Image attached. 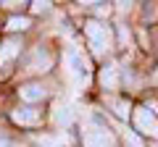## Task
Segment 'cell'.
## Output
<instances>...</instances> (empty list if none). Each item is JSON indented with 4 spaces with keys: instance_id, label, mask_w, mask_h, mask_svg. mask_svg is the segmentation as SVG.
I'll return each instance as SVG.
<instances>
[{
    "instance_id": "6",
    "label": "cell",
    "mask_w": 158,
    "mask_h": 147,
    "mask_svg": "<svg viewBox=\"0 0 158 147\" xmlns=\"http://www.w3.org/2000/svg\"><path fill=\"white\" fill-rule=\"evenodd\" d=\"M19 95L27 102H37V100H42V97H48V89L42 84H37V81H32V84H24L21 89H19Z\"/></svg>"
},
{
    "instance_id": "12",
    "label": "cell",
    "mask_w": 158,
    "mask_h": 147,
    "mask_svg": "<svg viewBox=\"0 0 158 147\" xmlns=\"http://www.w3.org/2000/svg\"><path fill=\"white\" fill-rule=\"evenodd\" d=\"M124 137H127V145H129V147H142V142L135 137V131H127Z\"/></svg>"
},
{
    "instance_id": "7",
    "label": "cell",
    "mask_w": 158,
    "mask_h": 147,
    "mask_svg": "<svg viewBox=\"0 0 158 147\" xmlns=\"http://www.w3.org/2000/svg\"><path fill=\"white\" fill-rule=\"evenodd\" d=\"M50 63H53L50 53L42 50V47H37V50L32 53V61H29V71H48Z\"/></svg>"
},
{
    "instance_id": "10",
    "label": "cell",
    "mask_w": 158,
    "mask_h": 147,
    "mask_svg": "<svg viewBox=\"0 0 158 147\" xmlns=\"http://www.w3.org/2000/svg\"><path fill=\"white\" fill-rule=\"evenodd\" d=\"M27 26H29V18H24V16H13V18H8V29H11V32H24Z\"/></svg>"
},
{
    "instance_id": "9",
    "label": "cell",
    "mask_w": 158,
    "mask_h": 147,
    "mask_svg": "<svg viewBox=\"0 0 158 147\" xmlns=\"http://www.w3.org/2000/svg\"><path fill=\"white\" fill-rule=\"evenodd\" d=\"M19 53H21V42H19V40H6V42H3V47H0V63L13 61Z\"/></svg>"
},
{
    "instance_id": "14",
    "label": "cell",
    "mask_w": 158,
    "mask_h": 147,
    "mask_svg": "<svg viewBox=\"0 0 158 147\" xmlns=\"http://www.w3.org/2000/svg\"><path fill=\"white\" fill-rule=\"evenodd\" d=\"M0 147H19L16 142H8V139H0Z\"/></svg>"
},
{
    "instance_id": "2",
    "label": "cell",
    "mask_w": 158,
    "mask_h": 147,
    "mask_svg": "<svg viewBox=\"0 0 158 147\" xmlns=\"http://www.w3.org/2000/svg\"><path fill=\"white\" fill-rule=\"evenodd\" d=\"M66 66H69V76H71L77 84L87 81V76H90V61H87L79 50L71 47V50L66 53Z\"/></svg>"
},
{
    "instance_id": "4",
    "label": "cell",
    "mask_w": 158,
    "mask_h": 147,
    "mask_svg": "<svg viewBox=\"0 0 158 147\" xmlns=\"http://www.w3.org/2000/svg\"><path fill=\"white\" fill-rule=\"evenodd\" d=\"M135 126H137V131L150 134V137L158 139V118H156V113H153L150 108H137L135 110Z\"/></svg>"
},
{
    "instance_id": "3",
    "label": "cell",
    "mask_w": 158,
    "mask_h": 147,
    "mask_svg": "<svg viewBox=\"0 0 158 147\" xmlns=\"http://www.w3.org/2000/svg\"><path fill=\"white\" fill-rule=\"evenodd\" d=\"M82 142H85V147H113V134L106 126L87 124L82 131Z\"/></svg>"
},
{
    "instance_id": "11",
    "label": "cell",
    "mask_w": 158,
    "mask_h": 147,
    "mask_svg": "<svg viewBox=\"0 0 158 147\" xmlns=\"http://www.w3.org/2000/svg\"><path fill=\"white\" fill-rule=\"evenodd\" d=\"M113 110H116V116H121V118H127V113H129V105H127L124 100H111Z\"/></svg>"
},
{
    "instance_id": "1",
    "label": "cell",
    "mask_w": 158,
    "mask_h": 147,
    "mask_svg": "<svg viewBox=\"0 0 158 147\" xmlns=\"http://www.w3.org/2000/svg\"><path fill=\"white\" fill-rule=\"evenodd\" d=\"M85 34L90 40V47L98 53V55H106L108 50L113 47V37H111V29L100 21H87L85 24Z\"/></svg>"
},
{
    "instance_id": "15",
    "label": "cell",
    "mask_w": 158,
    "mask_h": 147,
    "mask_svg": "<svg viewBox=\"0 0 158 147\" xmlns=\"http://www.w3.org/2000/svg\"><path fill=\"white\" fill-rule=\"evenodd\" d=\"M150 110H153V113H158V102H153V105H150Z\"/></svg>"
},
{
    "instance_id": "13",
    "label": "cell",
    "mask_w": 158,
    "mask_h": 147,
    "mask_svg": "<svg viewBox=\"0 0 158 147\" xmlns=\"http://www.w3.org/2000/svg\"><path fill=\"white\" fill-rule=\"evenodd\" d=\"M29 6H32L34 13H42V11H48V6H50V3H29Z\"/></svg>"
},
{
    "instance_id": "5",
    "label": "cell",
    "mask_w": 158,
    "mask_h": 147,
    "mask_svg": "<svg viewBox=\"0 0 158 147\" xmlns=\"http://www.w3.org/2000/svg\"><path fill=\"white\" fill-rule=\"evenodd\" d=\"M11 118L21 126H37L40 124V110H34V108H16L11 113Z\"/></svg>"
},
{
    "instance_id": "8",
    "label": "cell",
    "mask_w": 158,
    "mask_h": 147,
    "mask_svg": "<svg viewBox=\"0 0 158 147\" xmlns=\"http://www.w3.org/2000/svg\"><path fill=\"white\" fill-rule=\"evenodd\" d=\"M100 84H103V89H116L118 87V66L116 63H108L100 71Z\"/></svg>"
}]
</instances>
